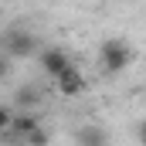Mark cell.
Masks as SVG:
<instances>
[{
	"mask_svg": "<svg viewBox=\"0 0 146 146\" xmlns=\"http://www.w3.org/2000/svg\"><path fill=\"white\" fill-rule=\"evenodd\" d=\"M0 51L10 58V61H24V58H37L41 54V41L31 27L24 24H10L0 31Z\"/></svg>",
	"mask_w": 146,
	"mask_h": 146,
	"instance_id": "1",
	"label": "cell"
},
{
	"mask_svg": "<svg viewBox=\"0 0 146 146\" xmlns=\"http://www.w3.org/2000/svg\"><path fill=\"white\" fill-rule=\"evenodd\" d=\"M133 48L122 41V37H109V41H102V48H99V68L106 75H119L126 72L129 65H133Z\"/></svg>",
	"mask_w": 146,
	"mask_h": 146,
	"instance_id": "2",
	"label": "cell"
},
{
	"mask_svg": "<svg viewBox=\"0 0 146 146\" xmlns=\"http://www.w3.org/2000/svg\"><path fill=\"white\" fill-rule=\"evenodd\" d=\"M37 65H41V72L48 75V78H58V75L72 65V54H68L65 48H41Z\"/></svg>",
	"mask_w": 146,
	"mask_h": 146,
	"instance_id": "3",
	"label": "cell"
},
{
	"mask_svg": "<svg viewBox=\"0 0 146 146\" xmlns=\"http://www.w3.org/2000/svg\"><path fill=\"white\" fill-rule=\"evenodd\" d=\"M54 88H58V95H65V99H78V95L85 92V75H82V68L68 65L65 72L54 78Z\"/></svg>",
	"mask_w": 146,
	"mask_h": 146,
	"instance_id": "4",
	"label": "cell"
},
{
	"mask_svg": "<svg viewBox=\"0 0 146 146\" xmlns=\"http://www.w3.org/2000/svg\"><path fill=\"white\" fill-rule=\"evenodd\" d=\"M37 126H41L37 112H14V119H10V133H7V136H14L17 143H24Z\"/></svg>",
	"mask_w": 146,
	"mask_h": 146,
	"instance_id": "5",
	"label": "cell"
},
{
	"mask_svg": "<svg viewBox=\"0 0 146 146\" xmlns=\"http://www.w3.org/2000/svg\"><path fill=\"white\" fill-rule=\"evenodd\" d=\"M41 99H44L41 88L27 82V85H21V88L14 92V112H34L37 106H41Z\"/></svg>",
	"mask_w": 146,
	"mask_h": 146,
	"instance_id": "6",
	"label": "cell"
},
{
	"mask_svg": "<svg viewBox=\"0 0 146 146\" xmlns=\"http://www.w3.org/2000/svg\"><path fill=\"white\" fill-rule=\"evenodd\" d=\"M75 143L78 146H109V133L102 126H82L75 133Z\"/></svg>",
	"mask_w": 146,
	"mask_h": 146,
	"instance_id": "7",
	"label": "cell"
},
{
	"mask_svg": "<svg viewBox=\"0 0 146 146\" xmlns=\"http://www.w3.org/2000/svg\"><path fill=\"white\" fill-rule=\"evenodd\" d=\"M48 143H51V136H48V129H44V126H37L34 133L24 139V146H48Z\"/></svg>",
	"mask_w": 146,
	"mask_h": 146,
	"instance_id": "8",
	"label": "cell"
},
{
	"mask_svg": "<svg viewBox=\"0 0 146 146\" xmlns=\"http://www.w3.org/2000/svg\"><path fill=\"white\" fill-rule=\"evenodd\" d=\"M10 119H14V106H0V139L10 133Z\"/></svg>",
	"mask_w": 146,
	"mask_h": 146,
	"instance_id": "9",
	"label": "cell"
},
{
	"mask_svg": "<svg viewBox=\"0 0 146 146\" xmlns=\"http://www.w3.org/2000/svg\"><path fill=\"white\" fill-rule=\"evenodd\" d=\"M10 65H14V61H10V58L0 51V78H7V75H10Z\"/></svg>",
	"mask_w": 146,
	"mask_h": 146,
	"instance_id": "10",
	"label": "cell"
},
{
	"mask_svg": "<svg viewBox=\"0 0 146 146\" xmlns=\"http://www.w3.org/2000/svg\"><path fill=\"white\" fill-rule=\"evenodd\" d=\"M136 139H139V146H146V119L136 126Z\"/></svg>",
	"mask_w": 146,
	"mask_h": 146,
	"instance_id": "11",
	"label": "cell"
}]
</instances>
